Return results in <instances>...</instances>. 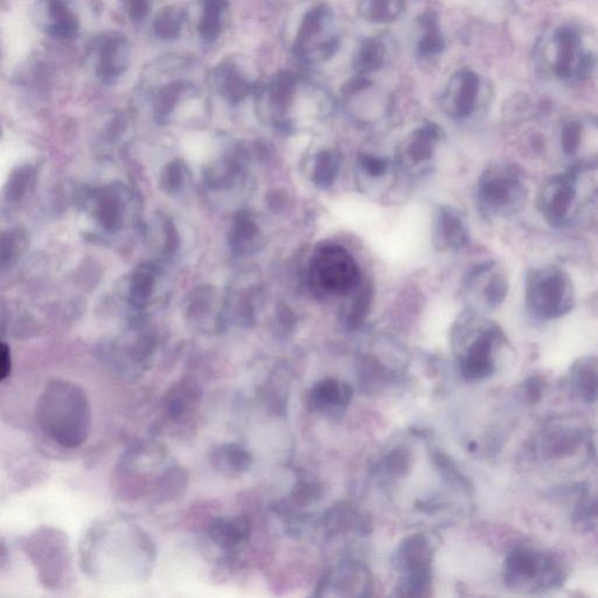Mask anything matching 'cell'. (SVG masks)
<instances>
[{
	"mask_svg": "<svg viewBox=\"0 0 598 598\" xmlns=\"http://www.w3.org/2000/svg\"><path fill=\"white\" fill-rule=\"evenodd\" d=\"M38 426L52 441L65 448H78L92 428V409L87 394L73 382L54 380L39 396Z\"/></svg>",
	"mask_w": 598,
	"mask_h": 598,
	"instance_id": "6da1fadb",
	"label": "cell"
},
{
	"mask_svg": "<svg viewBox=\"0 0 598 598\" xmlns=\"http://www.w3.org/2000/svg\"><path fill=\"white\" fill-rule=\"evenodd\" d=\"M19 547L36 568L41 586L48 590L72 586L75 581L73 556L64 531L41 526L20 539Z\"/></svg>",
	"mask_w": 598,
	"mask_h": 598,
	"instance_id": "7a4b0ae2",
	"label": "cell"
},
{
	"mask_svg": "<svg viewBox=\"0 0 598 598\" xmlns=\"http://www.w3.org/2000/svg\"><path fill=\"white\" fill-rule=\"evenodd\" d=\"M527 196L523 175L510 164H493L477 183V206L483 217L492 219L517 213Z\"/></svg>",
	"mask_w": 598,
	"mask_h": 598,
	"instance_id": "3957f363",
	"label": "cell"
},
{
	"mask_svg": "<svg viewBox=\"0 0 598 598\" xmlns=\"http://www.w3.org/2000/svg\"><path fill=\"white\" fill-rule=\"evenodd\" d=\"M340 47L336 13L326 3H318L304 13L294 41V54L307 65L324 64Z\"/></svg>",
	"mask_w": 598,
	"mask_h": 598,
	"instance_id": "277c9868",
	"label": "cell"
},
{
	"mask_svg": "<svg viewBox=\"0 0 598 598\" xmlns=\"http://www.w3.org/2000/svg\"><path fill=\"white\" fill-rule=\"evenodd\" d=\"M310 278L329 294L343 295L360 281L358 263L347 250L337 243H323L316 248L310 260Z\"/></svg>",
	"mask_w": 598,
	"mask_h": 598,
	"instance_id": "5b68a950",
	"label": "cell"
},
{
	"mask_svg": "<svg viewBox=\"0 0 598 598\" xmlns=\"http://www.w3.org/2000/svg\"><path fill=\"white\" fill-rule=\"evenodd\" d=\"M551 69L562 81H580L593 68V55L584 45L579 27L561 25L553 32Z\"/></svg>",
	"mask_w": 598,
	"mask_h": 598,
	"instance_id": "8992f818",
	"label": "cell"
},
{
	"mask_svg": "<svg viewBox=\"0 0 598 598\" xmlns=\"http://www.w3.org/2000/svg\"><path fill=\"white\" fill-rule=\"evenodd\" d=\"M581 173L579 169L570 166L567 171L549 178L540 187L537 205L549 225L560 228L570 221V214L579 194L577 184Z\"/></svg>",
	"mask_w": 598,
	"mask_h": 598,
	"instance_id": "52a82bcc",
	"label": "cell"
},
{
	"mask_svg": "<svg viewBox=\"0 0 598 598\" xmlns=\"http://www.w3.org/2000/svg\"><path fill=\"white\" fill-rule=\"evenodd\" d=\"M157 347L155 333L149 329H132L118 342L103 347V359L124 374L143 370Z\"/></svg>",
	"mask_w": 598,
	"mask_h": 598,
	"instance_id": "ba28073f",
	"label": "cell"
},
{
	"mask_svg": "<svg viewBox=\"0 0 598 598\" xmlns=\"http://www.w3.org/2000/svg\"><path fill=\"white\" fill-rule=\"evenodd\" d=\"M481 93V76L472 69H460L445 83L440 97V106L443 113L451 120H468L478 108Z\"/></svg>",
	"mask_w": 598,
	"mask_h": 598,
	"instance_id": "9c48e42d",
	"label": "cell"
},
{
	"mask_svg": "<svg viewBox=\"0 0 598 598\" xmlns=\"http://www.w3.org/2000/svg\"><path fill=\"white\" fill-rule=\"evenodd\" d=\"M186 322L203 333H220L225 330L227 317L224 298L212 285H200L186 297Z\"/></svg>",
	"mask_w": 598,
	"mask_h": 598,
	"instance_id": "30bf717a",
	"label": "cell"
},
{
	"mask_svg": "<svg viewBox=\"0 0 598 598\" xmlns=\"http://www.w3.org/2000/svg\"><path fill=\"white\" fill-rule=\"evenodd\" d=\"M568 280L555 268L539 270L531 277L528 301L535 312L544 318H554L566 312L565 304Z\"/></svg>",
	"mask_w": 598,
	"mask_h": 598,
	"instance_id": "8fae6325",
	"label": "cell"
},
{
	"mask_svg": "<svg viewBox=\"0 0 598 598\" xmlns=\"http://www.w3.org/2000/svg\"><path fill=\"white\" fill-rule=\"evenodd\" d=\"M299 87V76L294 72L283 71L277 73L262 89L261 94L267 97L271 121L278 130L288 132L295 129L291 113L295 108Z\"/></svg>",
	"mask_w": 598,
	"mask_h": 598,
	"instance_id": "7c38bea8",
	"label": "cell"
},
{
	"mask_svg": "<svg viewBox=\"0 0 598 598\" xmlns=\"http://www.w3.org/2000/svg\"><path fill=\"white\" fill-rule=\"evenodd\" d=\"M443 129L434 122H424L410 132L398 149L396 161L402 169L421 170L433 161L438 144L442 142Z\"/></svg>",
	"mask_w": 598,
	"mask_h": 598,
	"instance_id": "4fadbf2b",
	"label": "cell"
},
{
	"mask_svg": "<svg viewBox=\"0 0 598 598\" xmlns=\"http://www.w3.org/2000/svg\"><path fill=\"white\" fill-rule=\"evenodd\" d=\"M506 570L512 582H534L539 587H553L559 581L554 563L530 549L513 551L506 560Z\"/></svg>",
	"mask_w": 598,
	"mask_h": 598,
	"instance_id": "5bb4252c",
	"label": "cell"
},
{
	"mask_svg": "<svg viewBox=\"0 0 598 598\" xmlns=\"http://www.w3.org/2000/svg\"><path fill=\"white\" fill-rule=\"evenodd\" d=\"M253 532V521L248 514L235 518L218 517L208 527V538L222 552L236 553L247 544Z\"/></svg>",
	"mask_w": 598,
	"mask_h": 598,
	"instance_id": "9a60e30c",
	"label": "cell"
},
{
	"mask_svg": "<svg viewBox=\"0 0 598 598\" xmlns=\"http://www.w3.org/2000/svg\"><path fill=\"white\" fill-rule=\"evenodd\" d=\"M469 241L467 225L455 208L438 207L433 226V242L438 250L461 249Z\"/></svg>",
	"mask_w": 598,
	"mask_h": 598,
	"instance_id": "2e32d148",
	"label": "cell"
},
{
	"mask_svg": "<svg viewBox=\"0 0 598 598\" xmlns=\"http://www.w3.org/2000/svg\"><path fill=\"white\" fill-rule=\"evenodd\" d=\"M419 37L416 39V57L430 64L442 57L445 51V39L438 13L433 10L424 11L416 19Z\"/></svg>",
	"mask_w": 598,
	"mask_h": 598,
	"instance_id": "e0dca14e",
	"label": "cell"
},
{
	"mask_svg": "<svg viewBox=\"0 0 598 598\" xmlns=\"http://www.w3.org/2000/svg\"><path fill=\"white\" fill-rule=\"evenodd\" d=\"M256 295L253 284L235 282L224 296L227 322L232 321L242 328H250L256 322Z\"/></svg>",
	"mask_w": 598,
	"mask_h": 598,
	"instance_id": "ac0fdd59",
	"label": "cell"
},
{
	"mask_svg": "<svg viewBox=\"0 0 598 598\" xmlns=\"http://www.w3.org/2000/svg\"><path fill=\"white\" fill-rule=\"evenodd\" d=\"M495 331H485L483 335L474 340L469 347L467 356L463 359L462 375L467 381H479L489 378L495 371L492 359Z\"/></svg>",
	"mask_w": 598,
	"mask_h": 598,
	"instance_id": "d6986e66",
	"label": "cell"
},
{
	"mask_svg": "<svg viewBox=\"0 0 598 598\" xmlns=\"http://www.w3.org/2000/svg\"><path fill=\"white\" fill-rule=\"evenodd\" d=\"M228 243L232 252L239 256L260 252L264 246V236L252 213L241 211L235 215Z\"/></svg>",
	"mask_w": 598,
	"mask_h": 598,
	"instance_id": "ffe728a7",
	"label": "cell"
},
{
	"mask_svg": "<svg viewBox=\"0 0 598 598\" xmlns=\"http://www.w3.org/2000/svg\"><path fill=\"white\" fill-rule=\"evenodd\" d=\"M100 64L97 74L103 81H113L127 68L129 60V45L121 34L111 33L100 39Z\"/></svg>",
	"mask_w": 598,
	"mask_h": 598,
	"instance_id": "44dd1931",
	"label": "cell"
},
{
	"mask_svg": "<svg viewBox=\"0 0 598 598\" xmlns=\"http://www.w3.org/2000/svg\"><path fill=\"white\" fill-rule=\"evenodd\" d=\"M352 389L336 379L319 381L311 389L309 400L311 407L317 412H330L332 409H342L350 405Z\"/></svg>",
	"mask_w": 598,
	"mask_h": 598,
	"instance_id": "7402d4cb",
	"label": "cell"
},
{
	"mask_svg": "<svg viewBox=\"0 0 598 598\" xmlns=\"http://www.w3.org/2000/svg\"><path fill=\"white\" fill-rule=\"evenodd\" d=\"M158 269L154 264H141L131 274L128 301L135 310H144L154 299L158 283Z\"/></svg>",
	"mask_w": 598,
	"mask_h": 598,
	"instance_id": "603a6c76",
	"label": "cell"
},
{
	"mask_svg": "<svg viewBox=\"0 0 598 598\" xmlns=\"http://www.w3.org/2000/svg\"><path fill=\"white\" fill-rule=\"evenodd\" d=\"M594 128V120H580V118H569L561 125L560 148L563 155L575 159L576 166L580 163L582 152L587 149V142L591 131Z\"/></svg>",
	"mask_w": 598,
	"mask_h": 598,
	"instance_id": "cb8c5ba5",
	"label": "cell"
},
{
	"mask_svg": "<svg viewBox=\"0 0 598 598\" xmlns=\"http://www.w3.org/2000/svg\"><path fill=\"white\" fill-rule=\"evenodd\" d=\"M387 47L385 41L378 36L366 37L360 40L352 59L354 72L359 76L377 73L385 66Z\"/></svg>",
	"mask_w": 598,
	"mask_h": 598,
	"instance_id": "d4e9b609",
	"label": "cell"
},
{
	"mask_svg": "<svg viewBox=\"0 0 598 598\" xmlns=\"http://www.w3.org/2000/svg\"><path fill=\"white\" fill-rule=\"evenodd\" d=\"M252 463V455L246 449L234 443L222 444L210 454L212 468L226 476L245 474Z\"/></svg>",
	"mask_w": 598,
	"mask_h": 598,
	"instance_id": "484cf974",
	"label": "cell"
},
{
	"mask_svg": "<svg viewBox=\"0 0 598 598\" xmlns=\"http://www.w3.org/2000/svg\"><path fill=\"white\" fill-rule=\"evenodd\" d=\"M220 89L231 103H239L257 89V82L235 64L220 67Z\"/></svg>",
	"mask_w": 598,
	"mask_h": 598,
	"instance_id": "4316f807",
	"label": "cell"
},
{
	"mask_svg": "<svg viewBox=\"0 0 598 598\" xmlns=\"http://www.w3.org/2000/svg\"><path fill=\"white\" fill-rule=\"evenodd\" d=\"M343 156L338 150L324 149L312 161L311 182L319 190H329L336 184L342 170Z\"/></svg>",
	"mask_w": 598,
	"mask_h": 598,
	"instance_id": "83f0119b",
	"label": "cell"
},
{
	"mask_svg": "<svg viewBox=\"0 0 598 598\" xmlns=\"http://www.w3.org/2000/svg\"><path fill=\"white\" fill-rule=\"evenodd\" d=\"M400 558L408 574L426 572V570H431L433 549H431L427 537H424L423 534H416L403 542L400 548Z\"/></svg>",
	"mask_w": 598,
	"mask_h": 598,
	"instance_id": "f1b7e54d",
	"label": "cell"
},
{
	"mask_svg": "<svg viewBox=\"0 0 598 598\" xmlns=\"http://www.w3.org/2000/svg\"><path fill=\"white\" fill-rule=\"evenodd\" d=\"M189 488V474L179 467L165 469L159 475L152 496L157 503H173L182 499Z\"/></svg>",
	"mask_w": 598,
	"mask_h": 598,
	"instance_id": "f546056e",
	"label": "cell"
},
{
	"mask_svg": "<svg viewBox=\"0 0 598 598\" xmlns=\"http://www.w3.org/2000/svg\"><path fill=\"white\" fill-rule=\"evenodd\" d=\"M199 389L191 384H179L166 395L164 409L172 421L182 420L197 405Z\"/></svg>",
	"mask_w": 598,
	"mask_h": 598,
	"instance_id": "4dcf8cb0",
	"label": "cell"
},
{
	"mask_svg": "<svg viewBox=\"0 0 598 598\" xmlns=\"http://www.w3.org/2000/svg\"><path fill=\"white\" fill-rule=\"evenodd\" d=\"M406 4L402 2H379V0H366L357 3L359 17L373 24H388L403 15Z\"/></svg>",
	"mask_w": 598,
	"mask_h": 598,
	"instance_id": "1f68e13d",
	"label": "cell"
},
{
	"mask_svg": "<svg viewBox=\"0 0 598 598\" xmlns=\"http://www.w3.org/2000/svg\"><path fill=\"white\" fill-rule=\"evenodd\" d=\"M96 218L107 231L115 232L121 227L122 204L110 189L97 192Z\"/></svg>",
	"mask_w": 598,
	"mask_h": 598,
	"instance_id": "d6a6232c",
	"label": "cell"
},
{
	"mask_svg": "<svg viewBox=\"0 0 598 598\" xmlns=\"http://www.w3.org/2000/svg\"><path fill=\"white\" fill-rule=\"evenodd\" d=\"M572 377L577 392L587 402L598 399V371L588 360H579L575 364Z\"/></svg>",
	"mask_w": 598,
	"mask_h": 598,
	"instance_id": "836d02e7",
	"label": "cell"
},
{
	"mask_svg": "<svg viewBox=\"0 0 598 598\" xmlns=\"http://www.w3.org/2000/svg\"><path fill=\"white\" fill-rule=\"evenodd\" d=\"M220 506L217 503H198L186 512L183 524L193 533H207L208 527L217 519Z\"/></svg>",
	"mask_w": 598,
	"mask_h": 598,
	"instance_id": "e575fe53",
	"label": "cell"
},
{
	"mask_svg": "<svg viewBox=\"0 0 598 598\" xmlns=\"http://www.w3.org/2000/svg\"><path fill=\"white\" fill-rule=\"evenodd\" d=\"M50 15L53 19V24L50 26L52 36L65 39L75 36L79 27L78 19L64 3H51Z\"/></svg>",
	"mask_w": 598,
	"mask_h": 598,
	"instance_id": "d590c367",
	"label": "cell"
},
{
	"mask_svg": "<svg viewBox=\"0 0 598 598\" xmlns=\"http://www.w3.org/2000/svg\"><path fill=\"white\" fill-rule=\"evenodd\" d=\"M226 4L221 2H210L205 4L204 16L199 25L201 37L212 40L221 32V16Z\"/></svg>",
	"mask_w": 598,
	"mask_h": 598,
	"instance_id": "8d00e7d4",
	"label": "cell"
},
{
	"mask_svg": "<svg viewBox=\"0 0 598 598\" xmlns=\"http://www.w3.org/2000/svg\"><path fill=\"white\" fill-rule=\"evenodd\" d=\"M184 15L175 8L164 9L155 20V32L162 39H173L179 36Z\"/></svg>",
	"mask_w": 598,
	"mask_h": 598,
	"instance_id": "74e56055",
	"label": "cell"
},
{
	"mask_svg": "<svg viewBox=\"0 0 598 598\" xmlns=\"http://www.w3.org/2000/svg\"><path fill=\"white\" fill-rule=\"evenodd\" d=\"M373 301V290L370 285H365L352 304L350 314L347 316V328L350 330H357L359 326L363 325L370 312Z\"/></svg>",
	"mask_w": 598,
	"mask_h": 598,
	"instance_id": "f35d334b",
	"label": "cell"
},
{
	"mask_svg": "<svg viewBox=\"0 0 598 598\" xmlns=\"http://www.w3.org/2000/svg\"><path fill=\"white\" fill-rule=\"evenodd\" d=\"M357 168L368 179H381L387 176L391 163L387 158L361 152L357 157Z\"/></svg>",
	"mask_w": 598,
	"mask_h": 598,
	"instance_id": "ab89813d",
	"label": "cell"
},
{
	"mask_svg": "<svg viewBox=\"0 0 598 598\" xmlns=\"http://www.w3.org/2000/svg\"><path fill=\"white\" fill-rule=\"evenodd\" d=\"M242 568V561L236 553H226L215 561L211 572L214 584L226 583Z\"/></svg>",
	"mask_w": 598,
	"mask_h": 598,
	"instance_id": "60d3db41",
	"label": "cell"
},
{
	"mask_svg": "<svg viewBox=\"0 0 598 598\" xmlns=\"http://www.w3.org/2000/svg\"><path fill=\"white\" fill-rule=\"evenodd\" d=\"M32 177L31 166H22V168L13 171L8 187H6V198L11 203H17V201L22 200L27 190H29Z\"/></svg>",
	"mask_w": 598,
	"mask_h": 598,
	"instance_id": "b9f144b4",
	"label": "cell"
},
{
	"mask_svg": "<svg viewBox=\"0 0 598 598\" xmlns=\"http://www.w3.org/2000/svg\"><path fill=\"white\" fill-rule=\"evenodd\" d=\"M26 235L20 231H10L2 236V264L11 266L26 247Z\"/></svg>",
	"mask_w": 598,
	"mask_h": 598,
	"instance_id": "7bdbcfd3",
	"label": "cell"
},
{
	"mask_svg": "<svg viewBox=\"0 0 598 598\" xmlns=\"http://www.w3.org/2000/svg\"><path fill=\"white\" fill-rule=\"evenodd\" d=\"M434 582L431 570L409 574L407 580V598H433Z\"/></svg>",
	"mask_w": 598,
	"mask_h": 598,
	"instance_id": "ee69618b",
	"label": "cell"
},
{
	"mask_svg": "<svg viewBox=\"0 0 598 598\" xmlns=\"http://www.w3.org/2000/svg\"><path fill=\"white\" fill-rule=\"evenodd\" d=\"M184 88L185 85L183 82H175L166 86L159 92L158 100L156 102V116L158 120H164V118L171 113L176 106L179 95L183 93Z\"/></svg>",
	"mask_w": 598,
	"mask_h": 598,
	"instance_id": "f6af8a7d",
	"label": "cell"
},
{
	"mask_svg": "<svg viewBox=\"0 0 598 598\" xmlns=\"http://www.w3.org/2000/svg\"><path fill=\"white\" fill-rule=\"evenodd\" d=\"M412 467V455L406 449H395L386 458V469L395 477H405Z\"/></svg>",
	"mask_w": 598,
	"mask_h": 598,
	"instance_id": "bcb514c9",
	"label": "cell"
},
{
	"mask_svg": "<svg viewBox=\"0 0 598 598\" xmlns=\"http://www.w3.org/2000/svg\"><path fill=\"white\" fill-rule=\"evenodd\" d=\"M507 292H509V283L503 275L492 276L488 285L485 288V298L492 307H498V305L504 302Z\"/></svg>",
	"mask_w": 598,
	"mask_h": 598,
	"instance_id": "7dc6e473",
	"label": "cell"
},
{
	"mask_svg": "<svg viewBox=\"0 0 598 598\" xmlns=\"http://www.w3.org/2000/svg\"><path fill=\"white\" fill-rule=\"evenodd\" d=\"M184 165L175 161L166 166L162 175V187L166 192H176L184 183Z\"/></svg>",
	"mask_w": 598,
	"mask_h": 598,
	"instance_id": "c3c4849f",
	"label": "cell"
},
{
	"mask_svg": "<svg viewBox=\"0 0 598 598\" xmlns=\"http://www.w3.org/2000/svg\"><path fill=\"white\" fill-rule=\"evenodd\" d=\"M12 353L10 346L6 343L0 347V380L5 381L12 373Z\"/></svg>",
	"mask_w": 598,
	"mask_h": 598,
	"instance_id": "681fc988",
	"label": "cell"
},
{
	"mask_svg": "<svg viewBox=\"0 0 598 598\" xmlns=\"http://www.w3.org/2000/svg\"><path fill=\"white\" fill-rule=\"evenodd\" d=\"M526 399L531 403H537L541 399L542 385L538 378H531L525 384Z\"/></svg>",
	"mask_w": 598,
	"mask_h": 598,
	"instance_id": "f907efd6",
	"label": "cell"
},
{
	"mask_svg": "<svg viewBox=\"0 0 598 598\" xmlns=\"http://www.w3.org/2000/svg\"><path fill=\"white\" fill-rule=\"evenodd\" d=\"M128 5L129 16L134 20H142L149 11V3L146 2H132Z\"/></svg>",
	"mask_w": 598,
	"mask_h": 598,
	"instance_id": "816d5d0a",
	"label": "cell"
},
{
	"mask_svg": "<svg viewBox=\"0 0 598 598\" xmlns=\"http://www.w3.org/2000/svg\"><path fill=\"white\" fill-rule=\"evenodd\" d=\"M10 562V552L4 539L0 541V569L5 572V568L8 567Z\"/></svg>",
	"mask_w": 598,
	"mask_h": 598,
	"instance_id": "f5cc1de1",
	"label": "cell"
}]
</instances>
